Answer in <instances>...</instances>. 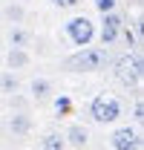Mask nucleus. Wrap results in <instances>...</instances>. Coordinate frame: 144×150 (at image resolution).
Segmentation results:
<instances>
[{"label": "nucleus", "instance_id": "1", "mask_svg": "<svg viewBox=\"0 0 144 150\" xmlns=\"http://www.w3.org/2000/svg\"><path fill=\"white\" fill-rule=\"evenodd\" d=\"M109 64V52L104 46H81L75 55L64 61V69L69 72H101Z\"/></svg>", "mask_w": 144, "mask_h": 150}, {"label": "nucleus", "instance_id": "2", "mask_svg": "<svg viewBox=\"0 0 144 150\" xmlns=\"http://www.w3.org/2000/svg\"><path fill=\"white\" fill-rule=\"evenodd\" d=\"M141 72H144V67H141V52H138V49L124 52V55L112 64L115 81L124 84V87H138V84H141Z\"/></svg>", "mask_w": 144, "mask_h": 150}, {"label": "nucleus", "instance_id": "3", "mask_svg": "<svg viewBox=\"0 0 144 150\" xmlns=\"http://www.w3.org/2000/svg\"><path fill=\"white\" fill-rule=\"evenodd\" d=\"M90 115L95 124H112L121 118V101L112 93H98L90 101Z\"/></svg>", "mask_w": 144, "mask_h": 150}, {"label": "nucleus", "instance_id": "4", "mask_svg": "<svg viewBox=\"0 0 144 150\" xmlns=\"http://www.w3.org/2000/svg\"><path fill=\"white\" fill-rule=\"evenodd\" d=\"M64 32H66V38H69L72 46H90L92 40H95V20L87 18V15H75V18H69L66 23H64Z\"/></svg>", "mask_w": 144, "mask_h": 150}, {"label": "nucleus", "instance_id": "5", "mask_svg": "<svg viewBox=\"0 0 144 150\" xmlns=\"http://www.w3.org/2000/svg\"><path fill=\"white\" fill-rule=\"evenodd\" d=\"M109 147L112 150H141V133L138 127H118L109 136Z\"/></svg>", "mask_w": 144, "mask_h": 150}, {"label": "nucleus", "instance_id": "6", "mask_svg": "<svg viewBox=\"0 0 144 150\" xmlns=\"http://www.w3.org/2000/svg\"><path fill=\"white\" fill-rule=\"evenodd\" d=\"M6 127H9V133L15 139H26L29 133L35 130V118H32L29 110H12L9 118H6Z\"/></svg>", "mask_w": 144, "mask_h": 150}, {"label": "nucleus", "instance_id": "7", "mask_svg": "<svg viewBox=\"0 0 144 150\" xmlns=\"http://www.w3.org/2000/svg\"><path fill=\"white\" fill-rule=\"evenodd\" d=\"M121 29H124V20L118 12H104L101 15V32H95V35L101 38V43L109 46V43H115L118 35H121Z\"/></svg>", "mask_w": 144, "mask_h": 150}, {"label": "nucleus", "instance_id": "8", "mask_svg": "<svg viewBox=\"0 0 144 150\" xmlns=\"http://www.w3.org/2000/svg\"><path fill=\"white\" fill-rule=\"evenodd\" d=\"M55 98V81L52 78H32L29 81V101H35V104H46V101H52Z\"/></svg>", "mask_w": 144, "mask_h": 150}, {"label": "nucleus", "instance_id": "9", "mask_svg": "<svg viewBox=\"0 0 144 150\" xmlns=\"http://www.w3.org/2000/svg\"><path fill=\"white\" fill-rule=\"evenodd\" d=\"M3 64H6V69H12V72H20V69H26V67L32 64V55H29V49L9 46V49H6V55H3Z\"/></svg>", "mask_w": 144, "mask_h": 150}, {"label": "nucleus", "instance_id": "10", "mask_svg": "<svg viewBox=\"0 0 144 150\" xmlns=\"http://www.w3.org/2000/svg\"><path fill=\"white\" fill-rule=\"evenodd\" d=\"M64 139H66V147H75V150H84L90 144V130L84 124H69L64 130Z\"/></svg>", "mask_w": 144, "mask_h": 150}, {"label": "nucleus", "instance_id": "11", "mask_svg": "<svg viewBox=\"0 0 144 150\" xmlns=\"http://www.w3.org/2000/svg\"><path fill=\"white\" fill-rule=\"evenodd\" d=\"M0 15H3V23H12V26L26 23V3H20V0H9V3L0 9Z\"/></svg>", "mask_w": 144, "mask_h": 150}, {"label": "nucleus", "instance_id": "12", "mask_svg": "<svg viewBox=\"0 0 144 150\" xmlns=\"http://www.w3.org/2000/svg\"><path fill=\"white\" fill-rule=\"evenodd\" d=\"M6 40H9V46H20V49H26V46L32 43V32H29L23 23H18V26H12V29H9Z\"/></svg>", "mask_w": 144, "mask_h": 150}, {"label": "nucleus", "instance_id": "13", "mask_svg": "<svg viewBox=\"0 0 144 150\" xmlns=\"http://www.w3.org/2000/svg\"><path fill=\"white\" fill-rule=\"evenodd\" d=\"M40 150H66V139L58 130H46L40 136Z\"/></svg>", "mask_w": 144, "mask_h": 150}, {"label": "nucleus", "instance_id": "14", "mask_svg": "<svg viewBox=\"0 0 144 150\" xmlns=\"http://www.w3.org/2000/svg\"><path fill=\"white\" fill-rule=\"evenodd\" d=\"M0 93H3V95L20 93V78H18V72H12V69H0Z\"/></svg>", "mask_w": 144, "mask_h": 150}, {"label": "nucleus", "instance_id": "15", "mask_svg": "<svg viewBox=\"0 0 144 150\" xmlns=\"http://www.w3.org/2000/svg\"><path fill=\"white\" fill-rule=\"evenodd\" d=\"M9 107H12V110H29V95L12 93L9 95Z\"/></svg>", "mask_w": 144, "mask_h": 150}, {"label": "nucleus", "instance_id": "16", "mask_svg": "<svg viewBox=\"0 0 144 150\" xmlns=\"http://www.w3.org/2000/svg\"><path fill=\"white\" fill-rule=\"evenodd\" d=\"M95 9L104 15V12H115L118 9V0H95Z\"/></svg>", "mask_w": 144, "mask_h": 150}, {"label": "nucleus", "instance_id": "17", "mask_svg": "<svg viewBox=\"0 0 144 150\" xmlns=\"http://www.w3.org/2000/svg\"><path fill=\"white\" fill-rule=\"evenodd\" d=\"M133 121H136V127L144 121V104H141V98L136 101V107H133Z\"/></svg>", "mask_w": 144, "mask_h": 150}, {"label": "nucleus", "instance_id": "18", "mask_svg": "<svg viewBox=\"0 0 144 150\" xmlns=\"http://www.w3.org/2000/svg\"><path fill=\"white\" fill-rule=\"evenodd\" d=\"M69 98H66V95H58V98H55V110L58 112H69Z\"/></svg>", "mask_w": 144, "mask_h": 150}, {"label": "nucleus", "instance_id": "19", "mask_svg": "<svg viewBox=\"0 0 144 150\" xmlns=\"http://www.w3.org/2000/svg\"><path fill=\"white\" fill-rule=\"evenodd\" d=\"M81 0H52V6H58V9H72V6H78Z\"/></svg>", "mask_w": 144, "mask_h": 150}, {"label": "nucleus", "instance_id": "20", "mask_svg": "<svg viewBox=\"0 0 144 150\" xmlns=\"http://www.w3.org/2000/svg\"><path fill=\"white\" fill-rule=\"evenodd\" d=\"M0 26H3V15H0Z\"/></svg>", "mask_w": 144, "mask_h": 150}, {"label": "nucleus", "instance_id": "21", "mask_svg": "<svg viewBox=\"0 0 144 150\" xmlns=\"http://www.w3.org/2000/svg\"><path fill=\"white\" fill-rule=\"evenodd\" d=\"M20 3H29V0H20Z\"/></svg>", "mask_w": 144, "mask_h": 150}, {"label": "nucleus", "instance_id": "22", "mask_svg": "<svg viewBox=\"0 0 144 150\" xmlns=\"http://www.w3.org/2000/svg\"><path fill=\"white\" fill-rule=\"evenodd\" d=\"M32 150H40V147H32Z\"/></svg>", "mask_w": 144, "mask_h": 150}]
</instances>
